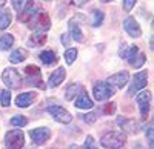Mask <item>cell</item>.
Returning a JSON list of instances; mask_svg holds the SVG:
<instances>
[{
    "label": "cell",
    "mask_w": 154,
    "mask_h": 149,
    "mask_svg": "<svg viewBox=\"0 0 154 149\" xmlns=\"http://www.w3.org/2000/svg\"><path fill=\"white\" fill-rule=\"evenodd\" d=\"M28 123V120L25 118L23 115H14L11 118V125L12 126H16V128H20V126H25Z\"/></svg>",
    "instance_id": "obj_30"
},
{
    "label": "cell",
    "mask_w": 154,
    "mask_h": 149,
    "mask_svg": "<svg viewBox=\"0 0 154 149\" xmlns=\"http://www.w3.org/2000/svg\"><path fill=\"white\" fill-rule=\"evenodd\" d=\"M35 23L32 28H38L37 31L40 32V31H46V29H49V26H51V20H49V17L45 14V12H40V14H37L35 17H32L28 23Z\"/></svg>",
    "instance_id": "obj_12"
},
{
    "label": "cell",
    "mask_w": 154,
    "mask_h": 149,
    "mask_svg": "<svg viewBox=\"0 0 154 149\" xmlns=\"http://www.w3.org/2000/svg\"><path fill=\"white\" fill-rule=\"evenodd\" d=\"M38 57H40V60L46 66H51L57 61V55L54 54V51H43V52L38 54Z\"/></svg>",
    "instance_id": "obj_22"
},
{
    "label": "cell",
    "mask_w": 154,
    "mask_h": 149,
    "mask_svg": "<svg viewBox=\"0 0 154 149\" xmlns=\"http://www.w3.org/2000/svg\"><path fill=\"white\" fill-rule=\"evenodd\" d=\"M100 145L105 149H120L125 145V135L122 132L109 131V132L103 134V137L100 140Z\"/></svg>",
    "instance_id": "obj_1"
},
{
    "label": "cell",
    "mask_w": 154,
    "mask_h": 149,
    "mask_svg": "<svg viewBox=\"0 0 154 149\" xmlns=\"http://www.w3.org/2000/svg\"><path fill=\"white\" fill-rule=\"evenodd\" d=\"M122 5H123V9H125V11H131L133 6L136 5V0H125Z\"/></svg>",
    "instance_id": "obj_35"
},
{
    "label": "cell",
    "mask_w": 154,
    "mask_h": 149,
    "mask_svg": "<svg viewBox=\"0 0 154 149\" xmlns=\"http://www.w3.org/2000/svg\"><path fill=\"white\" fill-rule=\"evenodd\" d=\"M83 120H85L86 123H94V121L97 120V114H94V112L85 114V115H83Z\"/></svg>",
    "instance_id": "obj_34"
},
{
    "label": "cell",
    "mask_w": 154,
    "mask_h": 149,
    "mask_svg": "<svg viewBox=\"0 0 154 149\" xmlns=\"http://www.w3.org/2000/svg\"><path fill=\"white\" fill-rule=\"evenodd\" d=\"M5 145L8 149H22L25 145V135L20 129H12L6 134Z\"/></svg>",
    "instance_id": "obj_2"
},
{
    "label": "cell",
    "mask_w": 154,
    "mask_h": 149,
    "mask_svg": "<svg viewBox=\"0 0 154 149\" xmlns=\"http://www.w3.org/2000/svg\"><path fill=\"white\" fill-rule=\"evenodd\" d=\"M46 111L53 115V118L59 123H63V125H66V123H69L72 120V115L68 112V111L65 108L62 106H48Z\"/></svg>",
    "instance_id": "obj_6"
},
{
    "label": "cell",
    "mask_w": 154,
    "mask_h": 149,
    "mask_svg": "<svg viewBox=\"0 0 154 149\" xmlns=\"http://www.w3.org/2000/svg\"><path fill=\"white\" fill-rule=\"evenodd\" d=\"M136 102L140 108V115H142V118H146L148 112H149V102H151L149 91H140L136 95Z\"/></svg>",
    "instance_id": "obj_7"
},
{
    "label": "cell",
    "mask_w": 154,
    "mask_h": 149,
    "mask_svg": "<svg viewBox=\"0 0 154 149\" xmlns=\"http://www.w3.org/2000/svg\"><path fill=\"white\" fill-rule=\"evenodd\" d=\"M2 80L9 89H17L22 86V77L14 68H6L2 74Z\"/></svg>",
    "instance_id": "obj_3"
},
{
    "label": "cell",
    "mask_w": 154,
    "mask_h": 149,
    "mask_svg": "<svg viewBox=\"0 0 154 149\" xmlns=\"http://www.w3.org/2000/svg\"><path fill=\"white\" fill-rule=\"evenodd\" d=\"M123 28H125V31L130 34L131 37H140L142 35V29H140V25L136 22V19H133V17H126L125 20H123Z\"/></svg>",
    "instance_id": "obj_11"
},
{
    "label": "cell",
    "mask_w": 154,
    "mask_h": 149,
    "mask_svg": "<svg viewBox=\"0 0 154 149\" xmlns=\"http://www.w3.org/2000/svg\"><path fill=\"white\" fill-rule=\"evenodd\" d=\"M46 42V35L43 32H34L29 39H28V46L29 48H35V46H42Z\"/></svg>",
    "instance_id": "obj_19"
},
{
    "label": "cell",
    "mask_w": 154,
    "mask_h": 149,
    "mask_svg": "<svg viewBox=\"0 0 154 149\" xmlns=\"http://www.w3.org/2000/svg\"><path fill=\"white\" fill-rule=\"evenodd\" d=\"M69 149H77V146L74 145V146H69Z\"/></svg>",
    "instance_id": "obj_38"
},
{
    "label": "cell",
    "mask_w": 154,
    "mask_h": 149,
    "mask_svg": "<svg viewBox=\"0 0 154 149\" xmlns=\"http://www.w3.org/2000/svg\"><path fill=\"white\" fill-rule=\"evenodd\" d=\"M82 91H83L82 85L74 83V85L68 86V89H66V92H65V98H66V100H74V97H77Z\"/></svg>",
    "instance_id": "obj_20"
},
{
    "label": "cell",
    "mask_w": 154,
    "mask_h": 149,
    "mask_svg": "<svg viewBox=\"0 0 154 149\" xmlns=\"http://www.w3.org/2000/svg\"><path fill=\"white\" fill-rule=\"evenodd\" d=\"M51 135V131L48 128H37V129H32L29 131V137L32 139V142L35 145H43Z\"/></svg>",
    "instance_id": "obj_10"
},
{
    "label": "cell",
    "mask_w": 154,
    "mask_h": 149,
    "mask_svg": "<svg viewBox=\"0 0 154 149\" xmlns=\"http://www.w3.org/2000/svg\"><path fill=\"white\" fill-rule=\"evenodd\" d=\"M137 52H139V48H137L136 45L123 46V49H120V57H122V58H126V60H130V58H133Z\"/></svg>",
    "instance_id": "obj_23"
},
{
    "label": "cell",
    "mask_w": 154,
    "mask_h": 149,
    "mask_svg": "<svg viewBox=\"0 0 154 149\" xmlns=\"http://www.w3.org/2000/svg\"><path fill=\"white\" fill-rule=\"evenodd\" d=\"M37 94L35 92H23V94H19L16 97V105L19 108H28L31 103H34Z\"/></svg>",
    "instance_id": "obj_14"
},
{
    "label": "cell",
    "mask_w": 154,
    "mask_h": 149,
    "mask_svg": "<svg viewBox=\"0 0 154 149\" xmlns=\"http://www.w3.org/2000/svg\"><path fill=\"white\" fill-rule=\"evenodd\" d=\"M26 5H28V2H17V0H16V2H12V6H14V9L19 11V12H22Z\"/></svg>",
    "instance_id": "obj_33"
},
{
    "label": "cell",
    "mask_w": 154,
    "mask_h": 149,
    "mask_svg": "<svg viewBox=\"0 0 154 149\" xmlns=\"http://www.w3.org/2000/svg\"><path fill=\"white\" fill-rule=\"evenodd\" d=\"M146 139H148V146H149V149H152V148H154V143H152V140H154V137H152V126H149L148 131H146Z\"/></svg>",
    "instance_id": "obj_32"
},
{
    "label": "cell",
    "mask_w": 154,
    "mask_h": 149,
    "mask_svg": "<svg viewBox=\"0 0 154 149\" xmlns=\"http://www.w3.org/2000/svg\"><path fill=\"white\" fill-rule=\"evenodd\" d=\"M128 61H130V65H131L133 68H140V66L145 65L146 57H145V54H142V52H137L133 58H130Z\"/></svg>",
    "instance_id": "obj_24"
},
{
    "label": "cell",
    "mask_w": 154,
    "mask_h": 149,
    "mask_svg": "<svg viewBox=\"0 0 154 149\" xmlns=\"http://www.w3.org/2000/svg\"><path fill=\"white\" fill-rule=\"evenodd\" d=\"M102 22H103V12L99 11V9H94L93 11V22H91V26L93 28H97L102 25Z\"/></svg>",
    "instance_id": "obj_27"
},
{
    "label": "cell",
    "mask_w": 154,
    "mask_h": 149,
    "mask_svg": "<svg viewBox=\"0 0 154 149\" xmlns=\"http://www.w3.org/2000/svg\"><path fill=\"white\" fill-rule=\"evenodd\" d=\"M12 43H14V37H12L11 34H5V35L0 37V49H2V51L9 49L12 46Z\"/></svg>",
    "instance_id": "obj_25"
},
{
    "label": "cell",
    "mask_w": 154,
    "mask_h": 149,
    "mask_svg": "<svg viewBox=\"0 0 154 149\" xmlns=\"http://www.w3.org/2000/svg\"><path fill=\"white\" fill-rule=\"evenodd\" d=\"M148 85V72L146 71H140L137 72L134 79H133V83L130 86V89H128V95H137L140 91H142L145 86Z\"/></svg>",
    "instance_id": "obj_5"
},
{
    "label": "cell",
    "mask_w": 154,
    "mask_h": 149,
    "mask_svg": "<svg viewBox=\"0 0 154 149\" xmlns=\"http://www.w3.org/2000/svg\"><path fill=\"white\" fill-rule=\"evenodd\" d=\"M128 80H130V74H128L126 71H120V72H117V74H114V76H111L106 83L111 86L112 89H114V88L122 89L123 86L128 83Z\"/></svg>",
    "instance_id": "obj_9"
},
{
    "label": "cell",
    "mask_w": 154,
    "mask_h": 149,
    "mask_svg": "<svg viewBox=\"0 0 154 149\" xmlns=\"http://www.w3.org/2000/svg\"><path fill=\"white\" fill-rule=\"evenodd\" d=\"M37 16V6H35V3H32V2H28V5L25 6V9L20 12V20L22 22H29L32 17H35Z\"/></svg>",
    "instance_id": "obj_15"
},
{
    "label": "cell",
    "mask_w": 154,
    "mask_h": 149,
    "mask_svg": "<svg viewBox=\"0 0 154 149\" xmlns=\"http://www.w3.org/2000/svg\"><path fill=\"white\" fill-rule=\"evenodd\" d=\"M114 89L106 83V82H97L94 83V89H93V94H94V98L97 102H105L108 100L109 97L114 95Z\"/></svg>",
    "instance_id": "obj_4"
},
{
    "label": "cell",
    "mask_w": 154,
    "mask_h": 149,
    "mask_svg": "<svg viewBox=\"0 0 154 149\" xmlns=\"http://www.w3.org/2000/svg\"><path fill=\"white\" fill-rule=\"evenodd\" d=\"M77 22H79V16H77V19H72L69 22V34H71V37L75 42H83V34H82Z\"/></svg>",
    "instance_id": "obj_18"
},
{
    "label": "cell",
    "mask_w": 154,
    "mask_h": 149,
    "mask_svg": "<svg viewBox=\"0 0 154 149\" xmlns=\"http://www.w3.org/2000/svg\"><path fill=\"white\" fill-rule=\"evenodd\" d=\"M11 23V14L9 11H2L0 12V29H6Z\"/></svg>",
    "instance_id": "obj_26"
},
{
    "label": "cell",
    "mask_w": 154,
    "mask_h": 149,
    "mask_svg": "<svg viewBox=\"0 0 154 149\" xmlns=\"http://www.w3.org/2000/svg\"><path fill=\"white\" fill-rule=\"evenodd\" d=\"M0 103H2L3 108L9 106V103H11V92L8 89H3L2 92H0Z\"/></svg>",
    "instance_id": "obj_29"
},
{
    "label": "cell",
    "mask_w": 154,
    "mask_h": 149,
    "mask_svg": "<svg viewBox=\"0 0 154 149\" xmlns=\"http://www.w3.org/2000/svg\"><path fill=\"white\" fill-rule=\"evenodd\" d=\"M75 58H77V49H75V48H68L66 52H65V60H66V63H68V65H72Z\"/></svg>",
    "instance_id": "obj_28"
},
{
    "label": "cell",
    "mask_w": 154,
    "mask_h": 149,
    "mask_svg": "<svg viewBox=\"0 0 154 149\" xmlns=\"http://www.w3.org/2000/svg\"><path fill=\"white\" fill-rule=\"evenodd\" d=\"M68 40H69V35H68V34H63V35H62V43H63V45H68V43H69Z\"/></svg>",
    "instance_id": "obj_36"
},
{
    "label": "cell",
    "mask_w": 154,
    "mask_h": 149,
    "mask_svg": "<svg viewBox=\"0 0 154 149\" xmlns=\"http://www.w3.org/2000/svg\"><path fill=\"white\" fill-rule=\"evenodd\" d=\"M25 76H26V83L31 86H40L42 79H40V69L34 65H28L25 68Z\"/></svg>",
    "instance_id": "obj_8"
},
{
    "label": "cell",
    "mask_w": 154,
    "mask_h": 149,
    "mask_svg": "<svg viewBox=\"0 0 154 149\" xmlns=\"http://www.w3.org/2000/svg\"><path fill=\"white\" fill-rule=\"evenodd\" d=\"M83 149H97V145H96V140L91 137V135H88L85 143H83Z\"/></svg>",
    "instance_id": "obj_31"
},
{
    "label": "cell",
    "mask_w": 154,
    "mask_h": 149,
    "mask_svg": "<svg viewBox=\"0 0 154 149\" xmlns=\"http://www.w3.org/2000/svg\"><path fill=\"white\" fill-rule=\"evenodd\" d=\"M28 57V52L25 51V49L19 48L16 51H12V54L9 55V61L11 63H22V61Z\"/></svg>",
    "instance_id": "obj_21"
},
{
    "label": "cell",
    "mask_w": 154,
    "mask_h": 149,
    "mask_svg": "<svg viewBox=\"0 0 154 149\" xmlns=\"http://www.w3.org/2000/svg\"><path fill=\"white\" fill-rule=\"evenodd\" d=\"M117 123L122 126V131H125L126 134H136V132L139 131L137 123H136L134 120H128V118L119 117V118H117Z\"/></svg>",
    "instance_id": "obj_16"
},
{
    "label": "cell",
    "mask_w": 154,
    "mask_h": 149,
    "mask_svg": "<svg viewBox=\"0 0 154 149\" xmlns=\"http://www.w3.org/2000/svg\"><path fill=\"white\" fill-rule=\"evenodd\" d=\"M74 105H75V108H79V109H89V108H93V100L88 97V94L85 91H82L79 95H77Z\"/></svg>",
    "instance_id": "obj_17"
},
{
    "label": "cell",
    "mask_w": 154,
    "mask_h": 149,
    "mask_svg": "<svg viewBox=\"0 0 154 149\" xmlns=\"http://www.w3.org/2000/svg\"><path fill=\"white\" fill-rule=\"evenodd\" d=\"M65 77H66V71H65V68H57V69L49 76V80H48L49 88H56V86H59L63 80H65Z\"/></svg>",
    "instance_id": "obj_13"
},
{
    "label": "cell",
    "mask_w": 154,
    "mask_h": 149,
    "mask_svg": "<svg viewBox=\"0 0 154 149\" xmlns=\"http://www.w3.org/2000/svg\"><path fill=\"white\" fill-rule=\"evenodd\" d=\"M5 6V2H3V0H0V9H2Z\"/></svg>",
    "instance_id": "obj_37"
}]
</instances>
